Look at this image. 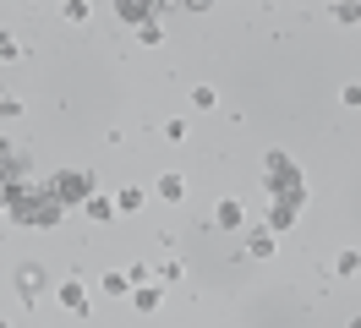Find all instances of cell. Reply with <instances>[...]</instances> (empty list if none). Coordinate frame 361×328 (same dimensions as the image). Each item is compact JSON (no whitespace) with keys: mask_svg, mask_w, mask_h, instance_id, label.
Masks as SVG:
<instances>
[{"mask_svg":"<svg viewBox=\"0 0 361 328\" xmlns=\"http://www.w3.org/2000/svg\"><path fill=\"white\" fill-rule=\"evenodd\" d=\"M0 115H6V121H17V115H27V104L17 99V93H0Z\"/></svg>","mask_w":361,"mask_h":328,"instance_id":"20","label":"cell"},{"mask_svg":"<svg viewBox=\"0 0 361 328\" xmlns=\"http://www.w3.org/2000/svg\"><path fill=\"white\" fill-rule=\"evenodd\" d=\"M99 290H104V296H115V301H132V279H126V268H110V274L99 279Z\"/></svg>","mask_w":361,"mask_h":328,"instance_id":"13","label":"cell"},{"mask_svg":"<svg viewBox=\"0 0 361 328\" xmlns=\"http://www.w3.org/2000/svg\"><path fill=\"white\" fill-rule=\"evenodd\" d=\"M132 306L142 312V317H154L159 306H164V284H137V290H132Z\"/></svg>","mask_w":361,"mask_h":328,"instance_id":"8","label":"cell"},{"mask_svg":"<svg viewBox=\"0 0 361 328\" xmlns=\"http://www.w3.org/2000/svg\"><path fill=\"white\" fill-rule=\"evenodd\" d=\"M142 202H148L142 186H121V192H115V214H142Z\"/></svg>","mask_w":361,"mask_h":328,"instance_id":"15","label":"cell"},{"mask_svg":"<svg viewBox=\"0 0 361 328\" xmlns=\"http://www.w3.org/2000/svg\"><path fill=\"white\" fill-rule=\"evenodd\" d=\"M159 197L180 208V202H186V175H180V170H164V175H159Z\"/></svg>","mask_w":361,"mask_h":328,"instance_id":"10","label":"cell"},{"mask_svg":"<svg viewBox=\"0 0 361 328\" xmlns=\"http://www.w3.org/2000/svg\"><path fill=\"white\" fill-rule=\"evenodd\" d=\"M137 39L148 44V49H159V44H164V28H159V22H142V28H137Z\"/></svg>","mask_w":361,"mask_h":328,"instance_id":"21","label":"cell"},{"mask_svg":"<svg viewBox=\"0 0 361 328\" xmlns=\"http://www.w3.org/2000/svg\"><path fill=\"white\" fill-rule=\"evenodd\" d=\"M17 49H23L17 33H11V28H0V61H17Z\"/></svg>","mask_w":361,"mask_h":328,"instance_id":"23","label":"cell"},{"mask_svg":"<svg viewBox=\"0 0 361 328\" xmlns=\"http://www.w3.org/2000/svg\"><path fill=\"white\" fill-rule=\"evenodd\" d=\"M126 279H132V290H137V284H159V268H148V262H132V268H126Z\"/></svg>","mask_w":361,"mask_h":328,"instance_id":"18","label":"cell"},{"mask_svg":"<svg viewBox=\"0 0 361 328\" xmlns=\"http://www.w3.org/2000/svg\"><path fill=\"white\" fill-rule=\"evenodd\" d=\"M361 274V246H339L334 252V279H356Z\"/></svg>","mask_w":361,"mask_h":328,"instance_id":"11","label":"cell"},{"mask_svg":"<svg viewBox=\"0 0 361 328\" xmlns=\"http://www.w3.org/2000/svg\"><path fill=\"white\" fill-rule=\"evenodd\" d=\"M339 104H345V109H361V83H345V93H339Z\"/></svg>","mask_w":361,"mask_h":328,"instance_id":"25","label":"cell"},{"mask_svg":"<svg viewBox=\"0 0 361 328\" xmlns=\"http://www.w3.org/2000/svg\"><path fill=\"white\" fill-rule=\"evenodd\" d=\"M17 290H23V301H27V306H39V296H44V268H39V262L17 268Z\"/></svg>","mask_w":361,"mask_h":328,"instance_id":"6","label":"cell"},{"mask_svg":"<svg viewBox=\"0 0 361 328\" xmlns=\"http://www.w3.org/2000/svg\"><path fill=\"white\" fill-rule=\"evenodd\" d=\"M350 328H361V317H356V323H350Z\"/></svg>","mask_w":361,"mask_h":328,"instance_id":"27","label":"cell"},{"mask_svg":"<svg viewBox=\"0 0 361 328\" xmlns=\"http://www.w3.org/2000/svg\"><path fill=\"white\" fill-rule=\"evenodd\" d=\"M44 186H49V197H55L61 208H82V202L99 192V181H93V175H82V170H55Z\"/></svg>","mask_w":361,"mask_h":328,"instance_id":"3","label":"cell"},{"mask_svg":"<svg viewBox=\"0 0 361 328\" xmlns=\"http://www.w3.org/2000/svg\"><path fill=\"white\" fill-rule=\"evenodd\" d=\"M192 109H219V93H214L208 83H197L192 87Z\"/></svg>","mask_w":361,"mask_h":328,"instance_id":"17","label":"cell"},{"mask_svg":"<svg viewBox=\"0 0 361 328\" xmlns=\"http://www.w3.org/2000/svg\"><path fill=\"white\" fill-rule=\"evenodd\" d=\"M82 214H88L93 224H115V219H121V214H115V197H99V192L82 202Z\"/></svg>","mask_w":361,"mask_h":328,"instance_id":"12","label":"cell"},{"mask_svg":"<svg viewBox=\"0 0 361 328\" xmlns=\"http://www.w3.org/2000/svg\"><path fill=\"white\" fill-rule=\"evenodd\" d=\"M180 279H186V262H180V257H164V262H159V284H164V290L180 284Z\"/></svg>","mask_w":361,"mask_h":328,"instance_id":"16","label":"cell"},{"mask_svg":"<svg viewBox=\"0 0 361 328\" xmlns=\"http://www.w3.org/2000/svg\"><path fill=\"white\" fill-rule=\"evenodd\" d=\"M115 17L132 22V28H142V22H154V17H159V6H148V0H121V6H115Z\"/></svg>","mask_w":361,"mask_h":328,"instance_id":"7","label":"cell"},{"mask_svg":"<svg viewBox=\"0 0 361 328\" xmlns=\"http://www.w3.org/2000/svg\"><path fill=\"white\" fill-rule=\"evenodd\" d=\"M186 131H192V126H186L180 115H170V121H164V137H170V142H186Z\"/></svg>","mask_w":361,"mask_h":328,"instance_id":"24","label":"cell"},{"mask_svg":"<svg viewBox=\"0 0 361 328\" xmlns=\"http://www.w3.org/2000/svg\"><path fill=\"white\" fill-rule=\"evenodd\" d=\"M295 214H301V208H285V202H269V214H263V230H274V236H279V230H290V224H295Z\"/></svg>","mask_w":361,"mask_h":328,"instance_id":"14","label":"cell"},{"mask_svg":"<svg viewBox=\"0 0 361 328\" xmlns=\"http://www.w3.org/2000/svg\"><path fill=\"white\" fill-rule=\"evenodd\" d=\"M263 181H269V202H285V208H301V202H307V181H301V170L290 164V153L274 148L269 159H263Z\"/></svg>","mask_w":361,"mask_h":328,"instance_id":"2","label":"cell"},{"mask_svg":"<svg viewBox=\"0 0 361 328\" xmlns=\"http://www.w3.org/2000/svg\"><path fill=\"white\" fill-rule=\"evenodd\" d=\"M61 17H66V22H88L93 6H88V0H66V6H61Z\"/></svg>","mask_w":361,"mask_h":328,"instance_id":"19","label":"cell"},{"mask_svg":"<svg viewBox=\"0 0 361 328\" xmlns=\"http://www.w3.org/2000/svg\"><path fill=\"white\" fill-rule=\"evenodd\" d=\"M0 328H11V323H6V317H0Z\"/></svg>","mask_w":361,"mask_h":328,"instance_id":"26","label":"cell"},{"mask_svg":"<svg viewBox=\"0 0 361 328\" xmlns=\"http://www.w3.org/2000/svg\"><path fill=\"white\" fill-rule=\"evenodd\" d=\"M334 22H339V28H356V22H361V6H350V0L334 6Z\"/></svg>","mask_w":361,"mask_h":328,"instance_id":"22","label":"cell"},{"mask_svg":"<svg viewBox=\"0 0 361 328\" xmlns=\"http://www.w3.org/2000/svg\"><path fill=\"white\" fill-rule=\"evenodd\" d=\"M214 224H219V230H247V202H241V197H219Z\"/></svg>","mask_w":361,"mask_h":328,"instance_id":"5","label":"cell"},{"mask_svg":"<svg viewBox=\"0 0 361 328\" xmlns=\"http://www.w3.org/2000/svg\"><path fill=\"white\" fill-rule=\"evenodd\" d=\"M55 301H61V312H71V317H88L93 312V296L82 279H61L55 284Z\"/></svg>","mask_w":361,"mask_h":328,"instance_id":"4","label":"cell"},{"mask_svg":"<svg viewBox=\"0 0 361 328\" xmlns=\"http://www.w3.org/2000/svg\"><path fill=\"white\" fill-rule=\"evenodd\" d=\"M0 214L17 219V224H61V202L49 197V186H33V181H6L0 186Z\"/></svg>","mask_w":361,"mask_h":328,"instance_id":"1","label":"cell"},{"mask_svg":"<svg viewBox=\"0 0 361 328\" xmlns=\"http://www.w3.org/2000/svg\"><path fill=\"white\" fill-rule=\"evenodd\" d=\"M274 246H279V241H274V230H263V224H257V230L247 236V257H252V262H269Z\"/></svg>","mask_w":361,"mask_h":328,"instance_id":"9","label":"cell"}]
</instances>
